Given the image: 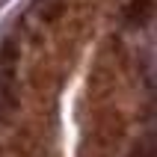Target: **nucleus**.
I'll use <instances>...</instances> for the list:
<instances>
[{
    "instance_id": "2",
    "label": "nucleus",
    "mask_w": 157,
    "mask_h": 157,
    "mask_svg": "<svg viewBox=\"0 0 157 157\" xmlns=\"http://www.w3.org/2000/svg\"><path fill=\"white\" fill-rule=\"evenodd\" d=\"M151 18V0H131L124 9V24L128 27H142Z\"/></svg>"
},
{
    "instance_id": "3",
    "label": "nucleus",
    "mask_w": 157,
    "mask_h": 157,
    "mask_svg": "<svg viewBox=\"0 0 157 157\" xmlns=\"http://www.w3.org/2000/svg\"><path fill=\"white\" fill-rule=\"evenodd\" d=\"M62 12H65V0H44L42 9H39L42 21H56Z\"/></svg>"
},
{
    "instance_id": "1",
    "label": "nucleus",
    "mask_w": 157,
    "mask_h": 157,
    "mask_svg": "<svg viewBox=\"0 0 157 157\" xmlns=\"http://www.w3.org/2000/svg\"><path fill=\"white\" fill-rule=\"evenodd\" d=\"M15 62H18V42L6 39L0 44V122H12V116L18 110Z\"/></svg>"
}]
</instances>
